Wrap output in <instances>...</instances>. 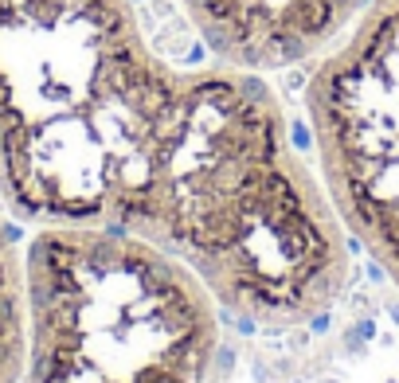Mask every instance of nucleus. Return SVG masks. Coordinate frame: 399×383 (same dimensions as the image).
I'll return each instance as SVG.
<instances>
[{"label": "nucleus", "mask_w": 399, "mask_h": 383, "mask_svg": "<svg viewBox=\"0 0 399 383\" xmlns=\"http://www.w3.org/2000/svg\"><path fill=\"white\" fill-rule=\"evenodd\" d=\"M0 200L32 227L157 242L263 329L349 286L352 239L266 74L176 67L130 0H0Z\"/></svg>", "instance_id": "nucleus-1"}, {"label": "nucleus", "mask_w": 399, "mask_h": 383, "mask_svg": "<svg viewBox=\"0 0 399 383\" xmlns=\"http://www.w3.org/2000/svg\"><path fill=\"white\" fill-rule=\"evenodd\" d=\"M216 63L254 74L321 63L372 0H181Z\"/></svg>", "instance_id": "nucleus-4"}, {"label": "nucleus", "mask_w": 399, "mask_h": 383, "mask_svg": "<svg viewBox=\"0 0 399 383\" xmlns=\"http://www.w3.org/2000/svg\"><path fill=\"white\" fill-rule=\"evenodd\" d=\"M28 360V282L24 251L0 216V383L24 380Z\"/></svg>", "instance_id": "nucleus-5"}, {"label": "nucleus", "mask_w": 399, "mask_h": 383, "mask_svg": "<svg viewBox=\"0 0 399 383\" xmlns=\"http://www.w3.org/2000/svg\"><path fill=\"white\" fill-rule=\"evenodd\" d=\"M28 383H207L219 301L181 254L110 227H36Z\"/></svg>", "instance_id": "nucleus-2"}, {"label": "nucleus", "mask_w": 399, "mask_h": 383, "mask_svg": "<svg viewBox=\"0 0 399 383\" xmlns=\"http://www.w3.org/2000/svg\"><path fill=\"white\" fill-rule=\"evenodd\" d=\"M321 184L352 242L399 286V0H372L305 86Z\"/></svg>", "instance_id": "nucleus-3"}]
</instances>
